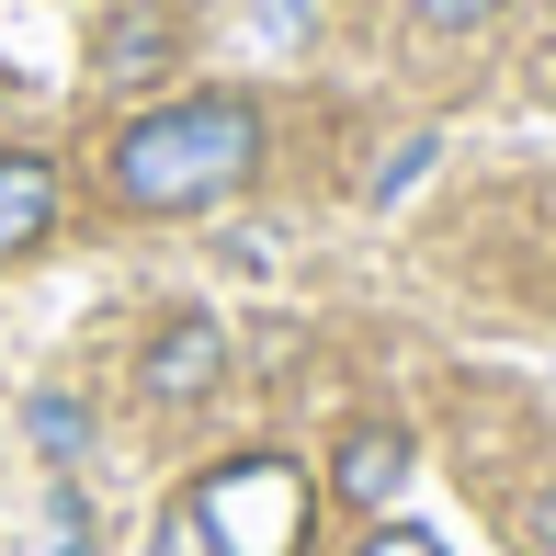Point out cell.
Returning <instances> with one entry per match:
<instances>
[{
	"label": "cell",
	"mask_w": 556,
	"mask_h": 556,
	"mask_svg": "<svg viewBox=\"0 0 556 556\" xmlns=\"http://www.w3.org/2000/svg\"><path fill=\"white\" fill-rule=\"evenodd\" d=\"M273 170V114L262 91H170L103 137V205L160 227V216H216Z\"/></svg>",
	"instance_id": "cell-1"
},
{
	"label": "cell",
	"mask_w": 556,
	"mask_h": 556,
	"mask_svg": "<svg viewBox=\"0 0 556 556\" xmlns=\"http://www.w3.org/2000/svg\"><path fill=\"white\" fill-rule=\"evenodd\" d=\"M182 500H193V522L216 534V556H307L318 545V500H330V489H318L295 454H262V443H250V454H227V466H205Z\"/></svg>",
	"instance_id": "cell-2"
},
{
	"label": "cell",
	"mask_w": 556,
	"mask_h": 556,
	"mask_svg": "<svg viewBox=\"0 0 556 556\" xmlns=\"http://www.w3.org/2000/svg\"><path fill=\"white\" fill-rule=\"evenodd\" d=\"M216 387H227V318L216 307H170L137 341V397L148 409H205Z\"/></svg>",
	"instance_id": "cell-3"
},
{
	"label": "cell",
	"mask_w": 556,
	"mask_h": 556,
	"mask_svg": "<svg viewBox=\"0 0 556 556\" xmlns=\"http://www.w3.org/2000/svg\"><path fill=\"white\" fill-rule=\"evenodd\" d=\"M409 466H420V443H409V420H341V443H330V477H318V489H330L341 511H364V522H387V500L409 489Z\"/></svg>",
	"instance_id": "cell-4"
},
{
	"label": "cell",
	"mask_w": 556,
	"mask_h": 556,
	"mask_svg": "<svg viewBox=\"0 0 556 556\" xmlns=\"http://www.w3.org/2000/svg\"><path fill=\"white\" fill-rule=\"evenodd\" d=\"M68 216V170L46 148H0V262H35Z\"/></svg>",
	"instance_id": "cell-5"
},
{
	"label": "cell",
	"mask_w": 556,
	"mask_h": 556,
	"mask_svg": "<svg viewBox=\"0 0 556 556\" xmlns=\"http://www.w3.org/2000/svg\"><path fill=\"white\" fill-rule=\"evenodd\" d=\"M91 68L103 80H170L182 68V12L170 0H114V23L91 35Z\"/></svg>",
	"instance_id": "cell-6"
},
{
	"label": "cell",
	"mask_w": 556,
	"mask_h": 556,
	"mask_svg": "<svg viewBox=\"0 0 556 556\" xmlns=\"http://www.w3.org/2000/svg\"><path fill=\"white\" fill-rule=\"evenodd\" d=\"M23 432H35L46 466H80V454H91V409L68 387H46V397H23Z\"/></svg>",
	"instance_id": "cell-7"
},
{
	"label": "cell",
	"mask_w": 556,
	"mask_h": 556,
	"mask_svg": "<svg viewBox=\"0 0 556 556\" xmlns=\"http://www.w3.org/2000/svg\"><path fill=\"white\" fill-rule=\"evenodd\" d=\"M397 12H409L420 35H489V23L511 12V0H397Z\"/></svg>",
	"instance_id": "cell-8"
},
{
	"label": "cell",
	"mask_w": 556,
	"mask_h": 556,
	"mask_svg": "<svg viewBox=\"0 0 556 556\" xmlns=\"http://www.w3.org/2000/svg\"><path fill=\"white\" fill-rule=\"evenodd\" d=\"M148 556H216V534L193 522V500L170 489V511H160V534H148Z\"/></svg>",
	"instance_id": "cell-9"
},
{
	"label": "cell",
	"mask_w": 556,
	"mask_h": 556,
	"mask_svg": "<svg viewBox=\"0 0 556 556\" xmlns=\"http://www.w3.org/2000/svg\"><path fill=\"white\" fill-rule=\"evenodd\" d=\"M352 556H443V534H420V522H364V545H352Z\"/></svg>",
	"instance_id": "cell-10"
},
{
	"label": "cell",
	"mask_w": 556,
	"mask_h": 556,
	"mask_svg": "<svg viewBox=\"0 0 556 556\" xmlns=\"http://www.w3.org/2000/svg\"><path fill=\"white\" fill-rule=\"evenodd\" d=\"M420 170H432V137H397V160H375V205H397Z\"/></svg>",
	"instance_id": "cell-11"
},
{
	"label": "cell",
	"mask_w": 556,
	"mask_h": 556,
	"mask_svg": "<svg viewBox=\"0 0 556 556\" xmlns=\"http://www.w3.org/2000/svg\"><path fill=\"white\" fill-rule=\"evenodd\" d=\"M534 545H545V556H556V489H545V500H534Z\"/></svg>",
	"instance_id": "cell-12"
}]
</instances>
